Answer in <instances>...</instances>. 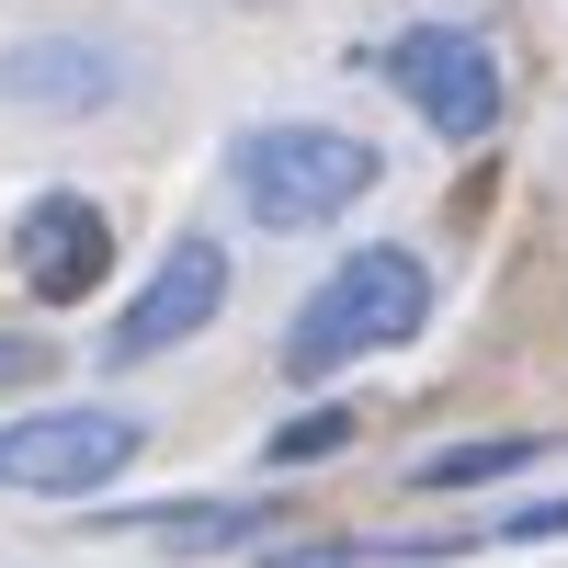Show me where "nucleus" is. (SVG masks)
<instances>
[{"mask_svg": "<svg viewBox=\"0 0 568 568\" xmlns=\"http://www.w3.org/2000/svg\"><path fill=\"white\" fill-rule=\"evenodd\" d=\"M103 273H114V216L91 194H34L12 216V284L34 307H80Z\"/></svg>", "mask_w": 568, "mask_h": 568, "instance_id": "423d86ee", "label": "nucleus"}, {"mask_svg": "<svg viewBox=\"0 0 568 568\" xmlns=\"http://www.w3.org/2000/svg\"><path fill=\"white\" fill-rule=\"evenodd\" d=\"M353 444V409H307V420H284V433L262 444V466H284V478H296V466H329Z\"/></svg>", "mask_w": 568, "mask_h": 568, "instance_id": "9d476101", "label": "nucleus"}, {"mask_svg": "<svg viewBox=\"0 0 568 568\" xmlns=\"http://www.w3.org/2000/svg\"><path fill=\"white\" fill-rule=\"evenodd\" d=\"M387 80H398V103L433 125V136H489L500 125V58H489V34H466V23H409L398 45H387Z\"/></svg>", "mask_w": 568, "mask_h": 568, "instance_id": "20e7f679", "label": "nucleus"}, {"mask_svg": "<svg viewBox=\"0 0 568 568\" xmlns=\"http://www.w3.org/2000/svg\"><path fill=\"white\" fill-rule=\"evenodd\" d=\"M262 568H375V535H342V546H273Z\"/></svg>", "mask_w": 568, "mask_h": 568, "instance_id": "ddd939ff", "label": "nucleus"}, {"mask_svg": "<svg viewBox=\"0 0 568 568\" xmlns=\"http://www.w3.org/2000/svg\"><path fill=\"white\" fill-rule=\"evenodd\" d=\"M45 375H58V353H45L34 329H0V398H34Z\"/></svg>", "mask_w": 568, "mask_h": 568, "instance_id": "f8f14e48", "label": "nucleus"}, {"mask_svg": "<svg viewBox=\"0 0 568 568\" xmlns=\"http://www.w3.org/2000/svg\"><path fill=\"white\" fill-rule=\"evenodd\" d=\"M125 80L136 69H125L114 34H23V45H0V103H23V114H103Z\"/></svg>", "mask_w": 568, "mask_h": 568, "instance_id": "0eeeda50", "label": "nucleus"}, {"mask_svg": "<svg viewBox=\"0 0 568 568\" xmlns=\"http://www.w3.org/2000/svg\"><path fill=\"white\" fill-rule=\"evenodd\" d=\"M568 455L557 433H478V444H444V455H420L409 466V489L420 500H455V489H500V478H524V466Z\"/></svg>", "mask_w": 568, "mask_h": 568, "instance_id": "1a4fd4ad", "label": "nucleus"}, {"mask_svg": "<svg viewBox=\"0 0 568 568\" xmlns=\"http://www.w3.org/2000/svg\"><path fill=\"white\" fill-rule=\"evenodd\" d=\"M557 535H568V489H557V500H524V511H500L478 546H557Z\"/></svg>", "mask_w": 568, "mask_h": 568, "instance_id": "9b49d317", "label": "nucleus"}, {"mask_svg": "<svg viewBox=\"0 0 568 568\" xmlns=\"http://www.w3.org/2000/svg\"><path fill=\"white\" fill-rule=\"evenodd\" d=\"M103 535H160L171 557H216V546H262L273 500H136V511H103Z\"/></svg>", "mask_w": 568, "mask_h": 568, "instance_id": "6e6552de", "label": "nucleus"}, {"mask_svg": "<svg viewBox=\"0 0 568 568\" xmlns=\"http://www.w3.org/2000/svg\"><path fill=\"white\" fill-rule=\"evenodd\" d=\"M136 444H149L136 409H23V420H0V489L12 500H91L136 466Z\"/></svg>", "mask_w": 568, "mask_h": 568, "instance_id": "7ed1b4c3", "label": "nucleus"}, {"mask_svg": "<svg viewBox=\"0 0 568 568\" xmlns=\"http://www.w3.org/2000/svg\"><path fill=\"white\" fill-rule=\"evenodd\" d=\"M420 318H433V262L398 251V240H375V251H353V262H329L318 296L284 318V375L318 387V375H342V364H364V353L420 342Z\"/></svg>", "mask_w": 568, "mask_h": 568, "instance_id": "f257e3e1", "label": "nucleus"}, {"mask_svg": "<svg viewBox=\"0 0 568 568\" xmlns=\"http://www.w3.org/2000/svg\"><path fill=\"white\" fill-rule=\"evenodd\" d=\"M227 182H240L251 227L307 240V227H342L375 182H387V160H375L353 125H251L240 149H227Z\"/></svg>", "mask_w": 568, "mask_h": 568, "instance_id": "f03ea898", "label": "nucleus"}, {"mask_svg": "<svg viewBox=\"0 0 568 568\" xmlns=\"http://www.w3.org/2000/svg\"><path fill=\"white\" fill-rule=\"evenodd\" d=\"M216 307H227V251L194 227V240H171L160 273L125 296V318L103 329V364H160V353H182V342H205Z\"/></svg>", "mask_w": 568, "mask_h": 568, "instance_id": "39448f33", "label": "nucleus"}]
</instances>
